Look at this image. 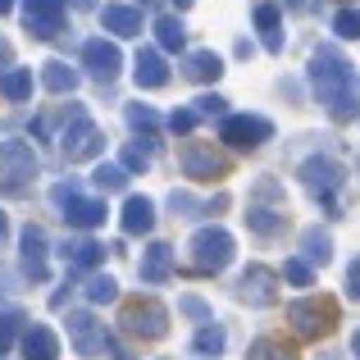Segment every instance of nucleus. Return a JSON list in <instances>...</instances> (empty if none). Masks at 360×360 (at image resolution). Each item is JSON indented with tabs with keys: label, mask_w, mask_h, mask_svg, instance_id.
<instances>
[{
	"label": "nucleus",
	"mask_w": 360,
	"mask_h": 360,
	"mask_svg": "<svg viewBox=\"0 0 360 360\" xmlns=\"http://www.w3.org/2000/svg\"><path fill=\"white\" fill-rule=\"evenodd\" d=\"M255 23H260V37H264V51L278 55L283 51V27H278V5L274 0H260L255 5Z\"/></svg>",
	"instance_id": "dca6fc26"
},
{
	"label": "nucleus",
	"mask_w": 360,
	"mask_h": 360,
	"mask_svg": "<svg viewBox=\"0 0 360 360\" xmlns=\"http://www.w3.org/2000/svg\"><path fill=\"white\" fill-rule=\"evenodd\" d=\"M242 297H251L255 306H264V301L274 297V292H269V269H260V264H255V269H246V278H242Z\"/></svg>",
	"instance_id": "4be33fe9"
},
{
	"label": "nucleus",
	"mask_w": 360,
	"mask_h": 360,
	"mask_svg": "<svg viewBox=\"0 0 360 360\" xmlns=\"http://www.w3.org/2000/svg\"><path fill=\"white\" fill-rule=\"evenodd\" d=\"M219 137L229 141V146H238V150H255L260 141L274 137V123L260 119V115H233V119H224Z\"/></svg>",
	"instance_id": "20e7f679"
},
{
	"label": "nucleus",
	"mask_w": 360,
	"mask_h": 360,
	"mask_svg": "<svg viewBox=\"0 0 360 360\" xmlns=\"http://www.w3.org/2000/svg\"><path fill=\"white\" fill-rule=\"evenodd\" d=\"M196 119H201L196 110H174V119H169V128H174V132H192V128H196Z\"/></svg>",
	"instance_id": "f704fd0d"
},
{
	"label": "nucleus",
	"mask_w": 360,
	"mask_h": 360,
	"mask_svg": "<svg viewBox=\"0 0 360 360\" xmlns=\"http://www.w3.org/2000/svg\"><path fill=\"white\" fill-rule=\"evenodd\" d=\"M101 150V132H96V123H91L87 115H73V128L64 132V155L69 160H87V155H96Z\"/></svg>",
	"instance_id": "9b49d317"
},
{
	"label": "nucleus",
	"mask_w": 360,
	"mask_h": 360,
	"mask_svg": "<svg viewBox=\"0 0 360 360\" xmlns=\"http://www.w3.org/2000/svg\"><path fill=\"white\" fill-rule=\"evenodd\" d=\"M9 9H14V0H0V14H9Z\"/></svg>",
	"instance_id": "58836bf2"
},
{
	"label": "nucleus",
	"mask_w": 360,
	"mask_h": 360,
	"mask_svg": "<svg viewBox=\"0 0 360 360\" xmlns=\"http://www.w3.org/2000/svg\"><path fill=\"white\" fill-rule=\"evenodd\" d=\"M123 178H128V169H119V165H101L96 169V187H105V192H119Z\"/></svg>",
	"instance_id": "7c9ffc66"
},
{
	"label": "nucleus",
	"mask_w": 360,
	"mask_h": 360,
	"mask_svg": "<svg viewBox=\"0 0 360 360\" xmlns=\"http://www.w3.org/2000/svg\"><path fill=\"white\" fill-rule=\"evenodd\" d=\"M73 5H78V9H91V0H73Z\"/></svg>",
	"instance_id": "a19ab883"
},
{
	"label": "nucleus",
	"mask_w": 360,
	"mask_h": 360,
	"mask_svg": "<svg viewBox=\"0 0 360 360\" xmlns=\"http://www.w3.org/2000/svg\"><path fill=\"white\" fill-rule=\"evenodd\" d=\"M310 82H315L319 101H324L338 119L356 115V69L333 51V46H319L315 51V60H310Z\"/></svg>",
	"instance_id": "f257e3e1"
},
{
	"label": "nucleus",
	"mask_w": 360,
	"mask_h": 360,
	"mask_svg": "<svg viewBox=\"0 0 360 360\" xmlns=\"http://www.w3.org/2000/svg\"><path fill=\"white\" fill-rule=\"evenodd\" d=\"M192 260H196V269L201 274H210V269H224V264L233 260V238L224 229H201L192 238Z\"/></svg>",
	"instance_id": "423d86ee"
},
{
	"label": "nucleus",
	"mask_w": 360,
	"mask_h": 360,
	"mask_svg": "<svg viewBox=\"0 0 360 360\" xmlns=\"http://www.w3.org/2000/svg\"><path fill=\"white\" fill-rule=\"evenodd\" d=\"M0 238H5V214H0Z\"/></svg>",
	"instance_id": "37998d69"
},
{
	"label": "nucleus",
	"mask_w": 360,
	"mask_h": 360,
	"mask_svg": "<svg viewBox=\"0 0 360 360\" xmlns=\"http://www.w3.org/2000/svg\"><path fill=\"white\" fill-rule=\"evenodd\" d=\"M356 352H360V333H356Z\"/></svg>",
	"instance_id": "c03bdc74"
},
{
	"label": "nucleus",
	"mask_w": 360,
	"mask_h": 360,
	"mask_svg": "<svg viewBox=\"0 0 360 360\" xmlns=\"http://www.w3.org/2000/svg\"><path fill=\"white\" fill-rule=\"evenodd\" d=\"M146 165H150V150H141V146L123 150V169H128V174H137V169H146Z\"/></svg>",
	"instance_id": "473e14b6"
},
{
	"label": "nucleus",
	"mask_w": 360,
	"mask_h": 360,
	"mask_svg": "<svg viewBox=\"0 0 360 360\" xmlns=\"http://www.w3.org/2000/svg\"><path fill=\"white\" fill-rule=\"evenodd\" d=\"M338 5H347V0H338Z\"/></svg>",
	"instance_id": "a18cd8bd"
},
{
	"label": "nucleus",
	"mask_w": 360,
	"mask_h": 360,
	"mask_svg": "<svg viewBox=\"0 0 360 360\" xmlns=\"http://www.w3.org/2000/svg\"><path fill=\"white\" fill-rule=\"evenodd\" d=\"M23 23L32 37H55L64 27V0H23Z\"/></svg>",
	"instance_id": "6e6552de"
},
{
	"label": "nucleus",
	"mask_w": 360,
	"mask_h": 360,
	"mask_svg": "<svg viewBox=\"0 0 360 360\" xmlns=\"http://www.w3.org/2000/svg\"><path fill=\"white\" fill-rule=\"evenodd\" d=\"M224 347V328H201L196 333V352H219Z\"/></svg>",
	"instance_id": "2f4dec72"
},
{
	"label": "nucleus",
	"mask_w": 360,
	"mask_h": 360,
	"mask_svg": "<svg viewBox=\"0 0 360 360\" xmlns=\"http://www.w3.org/2000/svg\"><path fill=\"white\" fill-rule=\"evenodd\" d=\"M165 306L160 301H132L128 310H123V324H128V333H141V338H160L165 333Z\"/></svg>",
	"instance_id": "9d476101"
},
{
	"label": "nucleus",
	"mask_w": 360,
	"mask_h": 360,
	"mask_svg": "<svg viewBox=\"0 0 360 360\" xmlns=\"http://www.w3.org/2000/svg\"><path fill=\"white\" fill-rule=\"evenodd\" d=\"M51 196H55V205H64V219L78 224V229H96V224L110 214L105 201H87V196H78V187H69V183H60Z\"/></svg>",
	"instance_id": "39448f33"
},
{
	"label": "nucleus",
	"mask_w": 360,
	"mask_h": 360,
	"mask_svg": "<svg viewBox=\"0 0 360 360\" xmlns=\"http://www.w3.org/2000/svg\"><path fill=\"white\" fill-rule=\"evenodd\" d=\"M174 5H178V9H187V5H192V0H174Z\"/></svg>",
	"instance_id": "79ce46f5"
},
{
	"label": "nucleus",
	"mask_w": 360,
	"mask_h": 360,
	"mask_svg": "<svg viewBox=\"0 0 360 360\" xmlns=\"http://www.w3.org/2000/svg\"><path fill=\"white\" fill-rule=\"evenodd\" d=\"M150 224H155V205L146 196H128V205H123V233H150Z\"/></svg>",
	"instance_id": "a211bd4d"
},
{
	"label": "nucleus",
	"mask_w": 360,
	"mask_h": 360,
	"mask_svg": "<svg viewBox=\"0 0 360 360\" xmlns=\"http://www.w3.org/2000/svg\"><path fill=\"white\" fill-rule=\"evenodd\" d=\"M251 360H292V347L283 338H264V342L251 347Z\"/></svg>",
	"instance_id": "cd10ccee"
},
{
	"label": "nucleus",
	"mask_w": 360,
	"mask_h": 360,
	"mask_svg": "<svg viewBox=\"0 0 360 360\" xmlns=\"http://www.w3.org/2000/svg\"><path fill=\"white\" fill-rule=\"evenodd\" d=\"M87 297L91 301H115V278H91L87 283Z\"/></svg>",
	"instance_id": "72a5a7b5"
},
{
	"label": "nucleus",
	"mask_w": 360,
	"mask_h": 360,
	"mask_svg": "<svg viewBox=\"0 0 360 360\" xmlns=\"http://www.w3.org/2000/svg\"><path fill=\"white\" fill-rule=\"evenodd\" d=\"M169 82V69H165V55L160 51H137V87H165Z\"/></svg>",
	"instance_id": "4468645a"
},
{
	"label": "nucleus",
	"mask_w": 360,
	"mask_h": 360,
	"mask_svg": "<svg viewBox=\"0 0 360 360\" xmlns=\"http://www.w3.org/2000/svg\"><path fill=\"white\" fill-rule=\"evenodd\" d=\"M246 224H251L260 238H274V233L288 229V214H278V210H251V214H246Z\"/></svg>",
	"instance_id": "b1692460"
},
{
	"label": "nucleus",
	"mask_w": 360,
	"mask_h": 360,
	"mask_svg": "<svg viewBox=\"0 0 360 360\" xmlns=\"http://www.w3.org/2000/svg\"><path fill=\"white\" fill-rule=\"evenodd\" d=\"M23 352L32 360H55V338L46 333V328H32V333L23 338Z\"/></svg>",
	"instance_id": "bb28decb"
},
{
	"label": "nucleus",
	"mask_w": 360,
	"mask_h": 360,
	"mask_svg": "<svg viewBox=\"0 0 360 360\" xmlns=\"http://www.w3.org/2000/svg\"><path fill=\"white\" fill-rule=\"evenodd\" d=\"M283 278H292L297 288H310V283H315V269H310V264L301 260V255H292V260L283 264Z\"/></svg>",
	"instance_id": "c85d7f7f"
},
{
	"label": "nucleus",
	"mask_w": 360,
	"mask_h": 360,
	"mask_svg": "<svg viewBox=\"0 0 360 360\" xmlns=\"http://www.w3.org/2000/svg\"><path fill=\"white\" fill-rule=\"evenodd\" d=\"M347 292L360 301V260H352V274H347Z\"/></svg>",
	"instance_id": "4c0bfd02"
},
{
	"label": "nucleus",
	"mask_w": 360,
	"mask_h": 360,
	"mask_svg": "<svg viewBox=\"0 0 360 360\" xmlns=\"http://www.w3.org/2000/svg\"><path fill=\"white\" fill-rule=\"evenodd\" d=\"M333 32L347 37V41H356V37H360V9H342V14L333 18Z\"/></svg>",
	"instance_id": "c756f323"
},
{
	"label": "nucleus",
	"mask_w": 360,
	"mask_h": 360,
	"mask_svg": "<svg viewBox=\"0 0 360 360\" xmlns=\"http://www.w3.org/2000/svg\"><path fill=\"white\" fill-rule=\"evenodd\" d=\"M101 23H105V32H115V37H141V9L105 5L101 9Z\"/></svg>",
	"instance_id": "ddd939ff"
},
{
	"label": "nucleus",
	"mask_w": 360,
	"mask_h": 360,
	"mask_svg": "<svg viewBox=\"0 0 360 360\" xmlns=\"http://www.w3.org/2000/svg\"><path fill=\"white\" fill-rule=\"evenodd\" d=\"M155 41L165 46V51H183V23H178L174 14L155 18Z\"/></svg>",
	"instance_id": "a878e982"
},
{
	"label": "nucleus",
	"mask_w": 360,
	"mask_h": 360,
	"mask_svg": "<svg viewBox=\"0 0 360 360\" xmlns=\"http://www.w3.org/2000/svg\"><path fill=\"white\" fill-rule=\"evenodd\" d=\"M178 165H183L187 178H201V183H205V178H219L224 169H229L224 155H214L210 146H201V141H187V146L178 150Z\"/></svg>",
	"instance_id": "1a4fd4ad"
},
{
	"label": "nucleus",
	"mask_w": 360,
	"mask_h": 360,
	"mask_svg": "<svg viewBox=\"0 0 360 360\" xmlns=\"http://www.w3.org/2000/svg\"><path fill=\"white\" fill-rule=\"evenodd\" d=\"M0 60H9V46L5 41H0Z\"/></svg>",
	"instance_id": "ea45409f"
},
{
	"label": "nucleus",
	"mask_w": 360,
	"mask_h": 360,
	"mask_svg": "<svg viewBox=\"0 0 360 360\" xmlns=\"http://www.w3.org/2000/svg\"><path fill=\"white\" fill-rule=\"evenodd\" d=\"M0 91H5L9 101H27L32 96V73L27 69H9L5 78H0Z\"/></svg>",
	"instance_id": "5701e85b"
},
{
	"label": "nucleus",
	"mask_w": 360,
	"mask_h": 360,
	"mask_svg": "<svg viewBox=\"0 0 360 360\" xmlns=\"http://www.w3.org/2000/svg\"><path fill=\"white\" fill-rule=\"evenodd\" d=\"M183 73H187L192 82H214V78L224 73V60H219L214 51H192V55L183 60Z\"/></svg>",
	"instance_id": "2eb2a0df"
},
{
	"label": "nucleus",
	"mask_w": 360,
	"mask_h": 360,
	"mask_svg": "<svg viewBox=\"0 0 360 360\" xmlns=\"http://www.w3.org/2000/svg\"><path fill=\"white\" fill-rule=\"evenodd\" d=\"M41 82H46V91H55V96H64V91H73V87H78V73H73L69 64L51 60V64L41 69Z\"/></svg>",
	"instance_id": "aec40b11"
},
{
	"label": "nucleus",
	"mask_w": 360,
	"mask_h": 360,
	"mask_svg": "<svg viewBox=\"0 0 360 360\" xmlns=\"http://www.w3.org/2000/svg\"><path fill=\"white\" fill-rule=\"evenodd\" d=\"M301 251H306V255H301L306 264H310V260L319 264V260H328V255H333V242L324 238V229H310L306 238H301Z\"/></svg>",
	"instance_id": "393cba45"
},
{
	"label": "nucleus",
	"mask_w": 360,
	"mask_h": 360,
	"mask_svg": "<svg viewBox=\"0 0 360 360\" xmlns=\"http://www.w3.org/2000/svg\"><path fill=\"white\" fill-rule=\"evenodd\" d=\"M23 264L32 278H46V233L27 224L23 229Z\"/></svg>",
	"instance_id": "f3484780"
},
{
	"label": "nucleus",
	"mask_w": 360,
	"mask_h": 360,
	"mask_svg": "<svg viewBox=\"0 0 360 360\" xmlns=\"http://www.w3.org/2000/svg\"><path fill=\"white\" fill-rule=\"evenodd\" d=\"M301 178H306V187L319 196V201L328 205V210H338V187H342V169L333 165V160H306L301 165Z\"/></svg>",
	"instance_id": "0eeeda50"
},
{
	"label": "nucleus",
	"mask_w": 360,
	"mask_h": 360,
	"mask_svg": "<svg viewBox=\"0 0 360 360\" xmlns=\"http://www.w3.org/2000/svg\"><path fill=\"white\" fill-rule=\"evenodd\" d=\"M288 319L297 324V333L315 338V333H328V328H333L338 306L324 301V297H306V301H297V306H288Z\"/></svg>",
	"instance_id": "7ed1b4c3"
},
{
	"label": "nucleus",
	"mask_w": 360,
	"mask_h": 360,
	"mask_svg": "<svg viewBox=\"0 0 360 360\" xmlns=\"http://www.w3.org/2000/svg\"><path fill=\"white\" fill-rule=\"evenodd\" d=\"M82 64L91 69V78H96V82H115V73H119V51H115L110 41H101V37H96V41L82 46Z\"/></svg>",
	"instance_id": "f8f14e48"
},
{
	"label": "nucleus",
	"mask_w": 360,
	"mask_h": 360,
	"mask_svg": "<svg viewBox=\"0 0 360 360\" xmlns=\"http://www.w3.org/2000/svg\"><path fill=\"white\" fill-rule=\"evenodd\" d=\"M60 251H64V260H69V264H78V269H91V264H96L101 255H105V251H101V246L91 242V238H78V242H64Z\"/></svg>",
	"instance_id": "412c9836"
},
{
	"label": "nucleus",
	"mask_w": 360,
	"mask_h": 360,
	"mask_svg": "<svg viewBox=\"0 0 360 360\" xmlns=\"http://www.w3.org/2000/svg\"><path fill=\"white\" fill-rule=\"evenodd\" d=\"M224 105H229L224 96H201L196 101V115H224Z\"/></svg>",
	"instance_id": "c9c22d12"
},
{
	"label": "nucleus",
	"mask_w": 360,
	"mask_h": 360,
	"mask_svg": "<svg viewBox=\"0 0 360 360\" xmlns=\"http://www.w3.org/2000/svg\"><path fill=\"white\" fill-rule=\"evenodd\" d=\"M32 174H37L32 146H27V141H0V187H5L9 196H23Z\"/></svg>",
	"instance_id": "f03ea898"
},
{
	"label": "nucleus",
	"mask_w": 360,
	"mask_h": 360,
	"mask_svg": "<svg viewBox=\"0 0 360 360\" xmlns=\"http://www.w3.org/2000/svg\"><path fill=\"white\" fill-rule=\"evenodd\" d=\"M169 269H174V255H169V246L155 242V246L146 251V260H141V278H146V283H165Z\"/></svg>",
	"instance_id": "6ab92c4d"
},
{
	"label": "nucleus",
	"mask_w": 360,
	"mask_h": 360,
	"mask_svg": "<svg viewBox=\"0 0 360 360\" xmlns=\"http://www.w3.org/2000/svg\"><path fill=\"white\" fill-rule=\"evenodd\" d=\"M14 324H18V315H0V352H5L9 338H14Z\"/></svg>",
	"instance_id": "e433bc0d"
}]
</instances>
